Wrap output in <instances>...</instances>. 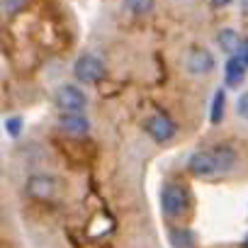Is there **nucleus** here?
<instances>
[{"instance_id":"nucleus-1","label":"nucleus","mask_w":248,"mask_h":248,"mask_svg":"<svg viewBox=\"0 0 248 248\" xmlns=\"http://www.w3.org/2000/svg\"><path fill=\"white\" fill-rule=\"evenodd\" d=\"M161 209L168 219H180L190 209V192L180 183H168L161 190Z\"/></svg>"},{"instance_id":"nucleus-2","label":"nucleus","mask_w":248,"mask_h":248,"mask_svg":"<svg viewBox=\"0 0 248 248\" xmlns=\"http://www.w3.org/2000/svg\"><path fill=\"white\" fill-rule=\"evenodd\" d=\"M73 76H76V80L88 83V85L100 83L105 78V63L97 56H93V54H83L73 63Z\"/></svg>"},{"instance_id":"nucleus-3","label":"nucleus","mask_w":248,"mask_h":248,"mask_svg":"<svg viewBox=\"0 0 248 248\" xmlns=\"http://www.w3.org/2000/svg\"><path fill=\"white\" fill-rule=\"evenodd\" d=\"M54 100H56V107L61 112H83L88 107V95L80 88H76L73 83L61 85L56 90V97Z\"/></svg>"},{"instance_id":"nucleus-4","label":"nucleus","mask_w":248,"mask_h":248,"mask_svg":"<svg viewBox=\"0 0 248 248\" xmlns=\"http://www.w3.org/2000/svg\"><path fill=\"white\" fill-rule=\"evenodd\" d=\"M187 170L197 178H214L221 173V166L214 156V149L209 151H195L190 158H187Z\"/></svg>"},{"instance_id":"nucleus-5","label":"nucleus","mask_w":248,"mask_h":248,"mask_svg":"<svg viewBox=\"0 0 248 248\" xmlns=\"http://www.w3.org/2000/svg\"><path fill=\"white\" fill-rule=\"evenodd\" d=\"M185 71L190 76H207L214 71V56L204 46H192L185 54Z\"/></svg>"},{"instance_id":"nucleus-6","label":"nucleus","mask_w":248,"mask_h":248,"mask_svg":"<svg viewBox=\"0 0 248 248\" xmlns=\"http://www.w3.org/2000/svg\"><path fill=\"white\" fill-rule=\"evenodd\" d=\"M59 127H61L63 134H68L73 139H80V137H85L90 132V119L83 112H61Z\"/></svg>"},{"instance_id":"nucleus-7","label":"nucleus","mask_w":248,"mask_h":248,"mask_svg":"<svg viewBox=\"0 0 248 248\" xmlns=\"http://www.w3.org/2000/svg\"><path fill=\"white\" fill-rule=\"evenodd\" d=\"M56 192V180L51 175H44V173H37L27 180V195L32 200H39V202H46L51 200Z\"/></svg>"},{"instance_id":"nucleus-8","label":"nucleus","mask_w":248,"mask_h":248,"mask_svg":"<svg viewBox=\"0 0 248 248\" xmlns=\"http://www.w3.org/2000/svg\"><path fill=\"white\" fill-rule=\"evenodd\" d=\"M146 132H149V137L154 139V141H168L173 134H175V124L166 117V114H154V117H149V122H146Z\"/></svg>"},{"instance_id":"nucleus-9","label":"nucleus","mask_w":248,"mask_h":248,"mask_svg":"<svg viewBox=\"0 0 248 248\" xmlns=\"http://www.w3.org/2000/svg\"><path fill=\"white\" fill-rule=\"evenodd\" d=\"M246 68H248V66H246L236 54H231V59H229L226 66H224V80H226V85H231V88L241 85L243 78H246Z\"/></svg>"},{"instance_id":"nucleus-10","label":"nucleus","mask_w":248,"mask_h":248,"mask_svg":"<svg viewBox=\"0 0 248 248\" xmlns=\"http://www.w3.org/2000/svg\"><path fill=\"white\" fill-rule=\"evenodd\" d=\"M217 42H219V46H221V51H226V54H236L243 39L238 37V32H236L233 27H224V30L219 32V37H217Z\"/></svg>"},{"instance_id":"nucleus-11","label":"nucleus","mask_w":248,"mask_h":248,"mask_svg":"<svg viewBox=\"0 0 248 248\" xmlns=\"http://www.w3.org/2000/svg\"><path fill=\"white\" fill-rule=\"evenodd\" d=\"M214 156H217V161H219V166H221V173L231 170V168L236 166V161H238L236 149L229 146V144H219V146H214Z\"/></svg>"},{"instance_id":"nucleus-12","label":"nucleus","mask_w":248,"mask_h":248,"mask_svg":"<svg viewBox=\"0 0 248 248\" xmlns=\"http://www.w3.org/2000/svg\"><path fill=\"white\" fill-rule=\"evenodd\" d=\"M224 90L219 88L217 93H214V100H212V109H209V122L212 124H219L221 122V117H224Z\"/></svg>"},{"instance_id":"nucleus-13","label":"nucleus","mask_w":248,"mask_h":248,"mask_svg":"<svg viewBox=\"0 0 248 248\" xmlns=\"http://www.w3.org/2000/svg\"><path fill=\"white\" fill-rule=\"evenodd\" d=\"M154 5H156V0H124V8L132 15H146L154 10Z\"/></svg>"},{"instance_id":"nucleus-14","label":"nucleus","mask_w":248,"mask_h":248,"mask_svg":"<svg viewBox=\"0 0 248 248\" xmlns=\"http://www.w3.org/2000/svg\"><path fill=\"white\" fill-rule=\"evenodd\" d=\"M170 241L175 248H192V233L185 229H173L170 231Z\"/></svg>"},{"instance_id":"nucleus-15","label":"nucleus","mask_w":248,"mask_h":248,"mask_svg":"<svg viewBox=\"0 0 248 248\" xmlns=\"http://www.w3.org/2000/svg\"><path fill=\"white\" fill-rule=\"evenodd\" d=\"M25 3L27 0H3V10H5V15H15L17 10L25 8Z\"/></svg>"},{"instance_id":"nucleus-16","label":"nucleus","mask_w":248,"mask_h":248,"mask_svg":"<svg viewBox=\"0 0 248 248\" xmlns=\"http://www.w3.org/2000/svg\"><path fill=\"white\" fill-rule=\"evenodd\" d=\"M5 127H8V134L20 137V132H22V117H10V119L5 122Z\"/></svg>"},{"instance_id":"nucleus-17","label":"nucleus","mask_w":248,"mask_h":248,"mask_svg":"<svg viewBox=\"0 0 248 248\" xmlns=\"http://www.w3.org/2000/svg\"><path fill=\"white\" fill-rule=\"evenodd\" d=\"M236 112H238L243 119H248V93H243V95L238 97V102H236Z\"/></svg>"},{"instance_id":"nucleus-18","label":"nucleus","mask_w":248,"mask_h":248,"mask_svg":"<svg viewBox=\"0 0 248 248\" xmlns=\"http://www.w3.org/2000/svg\"><path fill=\"white\" fill-rule=\"evenodd\" d=\"M236 56H238V59H241V61L248 66V39H243V42H241V46H238Z\"/></svg>"},{"instance_id":"nucleus-19","label":"nucleus","mask_w":248,"mask_h":248,"mask_svg":"<svg viewBox=\"0 0 248 248\" xmlns=\"http://www.w3.org/2000/svg\"><path fill=\"white\" fill-rule=\"evenodd\" d=\"M212 5H217V8H224V5H231V0H212Z\"/></svg>"},{"instance_id":"nucleus-20","label":"nucleus","mask_w":248,"mask_h":248,"mask_svg":"<svg viewBox=\"0 0 248 248\" xmlns=\"http://www.w3.org/2000/svg\"><path fill=\"white\" fill-rule=\"evenodd\" d=\"M241 8H243V13H248V0H241Z\"/></svg>"},{"instance_id":"nucleus-21","label":"nucleus","mask_w":248,"mask_h":248,"mask_svg":"<svg viewBox=\"0 0 248 248\" xmlns=\"http://www.w3.org/2000/svg\"><path fill=\"white\" fill-rule=\"evenodd\" d=\"M243 248H248V238H246V243H243Z\"/></svg>"}]
</instances>
